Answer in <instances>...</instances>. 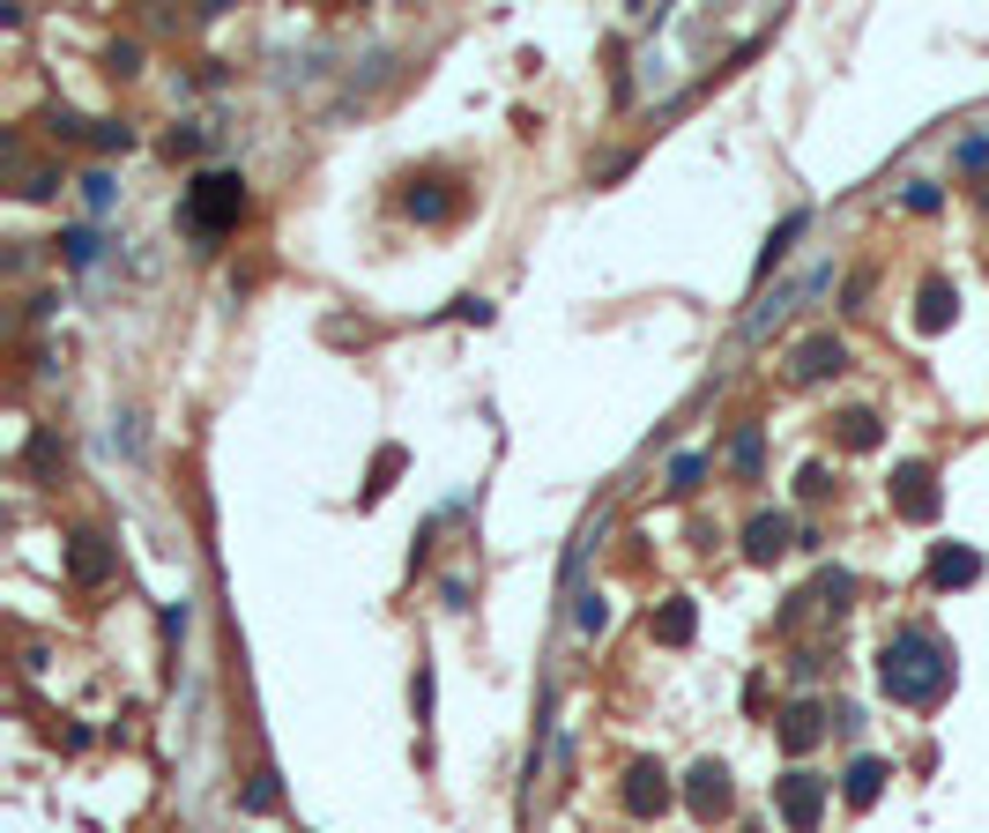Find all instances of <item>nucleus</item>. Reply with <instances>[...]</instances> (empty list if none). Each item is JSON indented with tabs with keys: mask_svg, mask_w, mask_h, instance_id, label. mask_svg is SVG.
Returning <instances> with one entry per match:
<instances>
[{
	"mask_svg": "<svg viewBox=\"0 0 989 833\" xmlns=\"http://www.w3.org/2000/svg\"><path fill=\"white\" fill-rule=\"evenodd\" d=\"M878 782H886V766H878V760H856V766H848V804H870V796H878Z\"/></svg>",
	"mask_w": 989,
	"mask_h": 833,
	"instance_id": "nucleus-13",
	"label": "nucleus"
},
{
	"mask_svg": "<svg viewBox=\"0 0 989 833\" xmlns=\"http://www.w3.org/2000/svg\"><path fill=\"white\" fill-rule=\"evenodd\" d=\"M729 462H737L744 476H751V469H759V432H737V446H729Z\"/></svg>",
	"mask_w": 989,
	"mask_h": 833,
	"instance_id": "nucleus-17",
	"label": "nucleus"
},
{
	"mask_svg": "<svg viewBox=\"0 0 989 833\" xmlns=\"http://www.w3.org/2000/svg\"><path fill=\"white\" fill-rule=\"evenodd\" d=\"M625 804H633V811H640V819H655V811H663L669 804V774H663V766H633V774H625Z\"/></svg>",
	"mask_w": 989,
	"mask_h": 833,
	"instance_id": "nucleus-5",
	"label": "nucleus"
},
{
	"mask_svg": "<svg viewBox=\"0 0 989 833\" xmlns=\"http://www.w3.org/2000/svg\"><path fill=\"white\" fill-rule=\"evenodd\" d=\"M975 573H982V559H975L967 543H945V551H938V565H930V581H938V589H967Z\"/></svg>",
	"mask_w": 989,
	"mask_h": 833,
	"instance_id": "nucleus-8",
	"label": "nucleus"
},
{
	"mask_svg": "<svg viewBox=\"0 0 989 833\" xmlns=\"http://www.w3.org/2000/svg\"><path fill=\"white\" fill-rule=\"evenodd\" d=\"M573 618H581V633H603V618H610V611H603V595H581V611H573Z\"/></svg>",
	"mask_w": 989,
	"mask_h": 833,
	"instance_id": "nucleus-18",
	"label": "nucleus"
},
{
	"mask_svg": "<svg viewBox=\"0 0 989 833\" xmlns=\"http://www.w3.org/2000/svg\"><path fill=\"white\" fill-rule=\"evenodd\" d=\"M892 506H900L908 521H930V514H938V484H930V469H922V462H900V469H892Z\"/></svg>",
	"mask_w": 989,
	"mask_h": 833,
	"instance_id": "nucleus-3",
	"label": "nucleus"
},
{
	"mask_svg": "<svg viewBox=\"0 0 989 833\" xmlns=\"http://www.w3.org/2000/svg\"><path fill=\"white\" fill-rule=\"evenodd\" d=\"M841 440L856 446V454H864V446H878V416H870V410H848V416H841Z\"/></svg>",
	"mask_w": 989,
	"mask_h": 833,
	"instance_id": "nucleus-15",
	"label": "nucleus"
},
{
	"mask_svg": "<svg viewBox=\"0 0 989 833\" xmlns=\"http://www.w3.org/2000/svg\"><path fill=\"white\" fill-rule=\"evenodd\" d=\"M744 551H751L759 565H767L774 551H789V521H781V514H759L751 529H744Z\"/></svg>",
	"mask_w": 989,
	"mask_h": 833,
	"instance_id": "nucleus-9",
	"label": "nucleus"
},
{
	"mask_svg": "<svg viewBox=\"0 0 989 833\" xmlns=\"http://www.w3.org/2000/svg\"><path fill=\"white\" fill-rule=\"evenodd\" d=\"M841 365H848V350L834 335H811V343L796 350V380H826V372H841Z\"/></svg>",
	"mask_w": 989,
	"mask_h": 833,
	"instance_id": "nucleus-7",
	"label": "nucleus"
},
{
	"mask_svg": "<svg viewBox=\"0 0 989 833\" xmlns=\"http://www.w3.org/2000/svg\"><path fill=\"white\" fill-rule=\"evenodd\" d=\"M239 217H246V187H239V172H201L194 187H186V231L216 239V231H231Z\"/></svg>",
	"mask_w": 989,
	"mask_h": 833,
	"instance_id": "nucleus-2",
	"label": "nucleus"
},
{
	"mask_svg": "<svg viewBox=\"0 0 989 833\" xmlns=\"http://www.w3.org/2000/svg\"><path fill=\"white\" fill-rule=\"evenodd\" d=\"M685 796H693V811H699V819H721V811H729V774H721L715 760H707V766H693V789H685Z\"/></svg>",
	"mask_w": 989,
	"mask_h": 833,
	"instance_id": "nucleus-6",
	"label": "nucleus"
},
{
	"mask_svg": "<svg viewBox=\"0 0 989 833\" xmlns=\"http://www.w3.org/2000/svg\"><path fill=\"white\" fill-rule=\"evenodd\" d=\"M781 744H789V752H811L818 744V707H789L781 714Z\"/></svg>",
	"mask_w": 989,
	"mask_h": 833,
	"instance_id": "nucleus-12",
	"label": "nucleus"
},
{
	"mask_svg": "<svg viewBox=\"0 0 989 833\" xmlns=\"http://www.w3.org/2000/svg\"><path fill=\"white\" fill-rule=\"evenodd\" d=\"M655 640H663V648H685V640H693V603H685V595L655 611Z\"/></svg>",
	"mask_w": 989,
	"mask_h": 833,
	"instance_id": "nucleus-10",
	"label": "nucleus"
},
{
	"mask_svg": "<svg viewBox=\"0 0 989 833\" xmlns=\"http://www.w3.org/2000/svg\"><path fill=\"white\" fill-rule=\"evenodd\" d=\"M952 313H960V291H952V283H945V275H938V283H922V328H945V320H952Z\"/></svg>",
	"mask_w": 989,
	"mask_h": 833,
	"instance_id": "nucleus-11",
	"label": "nucleus"
},
{
	"mask_svg": "<svg viewBox=\"0 0 989 833\" xmlns=\"http://www.w3.org/2000/svg\"><path fill=\"white\" fill-rule=\"evenodd\" d=\"M246 804H253V811H269V804H275V774H253V789H246Z\"/></svg>",
	"mask_w": 989,
	"mask_h": 833,
	"instance_id": "nucleus-19",
	"label": "nucleus"
},
{
	"mask_svg": "<svg viewBox=\"0 0 989 833\" xmlns=\"http://www.w3.org/2000/svg\"><path fill=\"white\" fill-rule=\"evenodd\" d=\"M878 685L900 700V707H930L945 685H952V655L930 625H900L886 640V662H878Z\"/></svg>",
	"mask_w": 989,
	"mask_h": 833,
	"instance_id": "nucleus-1",
	"label": "nucleus"
},
{
	"mask_svg": "<svg viewBox=\"0 0 989 833\" xmlns=\"http://www.w3.org/2000/svg\"><path fill=\"white\" fill-rule=\"evenodd\" d=\"M699 476H707V462H699V454H677V469H669V484H677V491H693Z\"/></svg>",
	"mask_w": 989,
	"mask_h": 833,
	"instance_id": "nucleus-16",
	"label": "nucleus"
},
{
	"mask_svg": "<svg viewBox=\"0 0 989 833\" xmlns=\"http://www.w3.org/2000/svg\"><path fill=\"white\" fill-rule=\"evenodd\" d=\"M68 565H74V581H104V551H98V536H74Z\"/></svg>",
	"mask_w": 989,
	"mask_h": 833,
	"instance_id": "nucleus-14",
	"label": "nucleus"
},
{
	"mask_svg": "<svg viewBox=\"0 0 989 833\" xmlns=\"http://www.w3.org/2000/svg\"><path fill=\"white\" fill-rule=\"evenodd\" d=\"M818 811H826V782H818V774H781V819H789L796 833H811Z\"/></svg>",
	"mask_w": 989,
	"mask_h": 833,
	"instance_id": "nucleus-4",
	"label": "nucleus"
}]
</instances>
